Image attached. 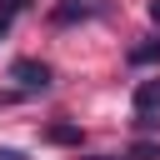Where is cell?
Here are the masks:
<instances>
[{
    "instance_id": "6da1fadb",
    "label": "cell",
    "mask_w": 160,
    "mask_h": 160,
    "mask_svg": "<svg viewBox=\"0 0 160 160\" xmlns=\"http://www.w3.org/2000/svg\"><path fill=\"white\" fill-rule=\"evenodd\" d=\"M10 80H15L25 95H40V90H50V65H40V60H15V65H10Z\"/></svg>"
},
{
    "instance_id": "7a4b0ae2",
    "label": "cell",
    "mask_w": 160,
    "mask_h": 160,
    "mask_svg": "<svg viewBox=\"0 0 160 160\" xmlns=\"http://www.w3.org/2000/svg\"><path fill=\"white\" fill-rule=\"evenodd\" d=\"M100 15H110V0H60V5H55V25L100 20Z\"/></svg>"
},
{
    "instance_id": "3957f363",
    "label": "cell",
    "mask_w": 160,
    "mask_h": 160,
    "mask_svg": "<svg viewBox=\"0 0 160 160\" xmlns=\"http://www.w3.org/2000/svg\"><path fill=\"white\" fill-rule=\"evenodd\" d=\"M135 110H140V115L160 110V75H155V80H140V85H135Z\"/></svg>"
},
{
    "instance_id": "277c9868",
    "label": "cell",
    "mask_w": 160,
    "mask_h": 160,
    "mask_svg": "<svg viewBox=\"0 0 160 160\" xmlns=\"http://www.w3.org/2000/svg\"><path fill=\"white\" fill-rule=\"evenodd\" d=\"M130 65H160V40H145L130 50Z\"/></svg>"
},
{
    "instance_id": "5b68a950",
    "label": "cell",
    "mask_w": 160,
    "mask_h": 160,
    "mask_svg": "<svg viewBox=\"0 0 160 160\" xmlns=\"http://www.w3.org/2000/svg\"><path fill=\"white\" fill-rule=\"evenodd\" d=\"M50 140L55 145H80V130L75 125H50Z\"/></svg>"
},
{
    "instance_id": "8992f818",
    "label": "cell",
    "mask_w": 160,
    "mask_h": 160,
    "mask_svg": "<svg viewBox=\"0 0 160 160\" xmlns=\"http://www.w3.org/2000/svg\"><path fill=\"white\" fill-rule=\"evenodd\" d=\"M0 160H25V155L20 150H0Z\"/></svg>"
},
{
    "instance_id": "52a82bcc",
    "label": "cell",
    "mask_w": 160,
    "mask_h": 160,
    "mask_svg": "<svg viewBox=\"0 0 160 160\" xmlns=\"http://www.w3.org/2000/svg\"><path fill=\"white\" fill-rule=\"evenodd\" d=\"M150 20H155V25H160V0H150Z\"/></svg>"
},
{
    "instance_id": "ba28073f",
    "label": "cell",
    "mask_w": 160,
    "mask_h": 160,
    "mask_svg": "<svg viewBox=\"0 0 160 160\" xmlns=\"http://www.w3.org/2000/svg\"><path fill=\"white\" fill-rule=\"evenodd\" d=\"M5 25H10V15H5V10H0V35H5Z\"/></svg>"
},
{
    "instance_id": "9c48e42d",
    "label": "cell",
    "mask_w": 160,
    "mask_h": 160,
    "mask_svg": "<svg viewBox=\"0 0 160 160\" xmlns=\"http://www.w3.org/2000/svg\"><path fill=\"white\" fill-rule=\"evenodd\" d=\"M90 160H110V155H90Z\"/></svg>"
}]
</instances>
